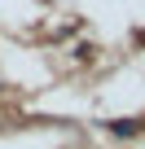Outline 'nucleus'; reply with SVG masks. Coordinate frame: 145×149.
Wrapping results in <instances>:
<instances>
[{"label":"nucleus","instance_id":"nucleus-1","mask_svg":"<svg viewBox=\"0 0 145 149\" xmlns=\"http://www.w3.org/2000/svg\"><path fill=\"white\" fill-rule=\"evenodd\" d=\"M110 132L114 136H136V123L132 118H119V123H110Z\"/></svg>","mask_w":145,"mask_h":149}]
</instances>
